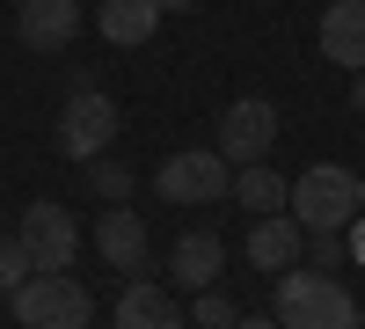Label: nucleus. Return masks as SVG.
<instances>
[{
    "instance_id": "nucleus-2",
    "label": "nucleus",
    "mask_w": 365,
    "mask_h": 329,
    "mask_svg": "<svg viewBox=\"0 0 365 329\" xmlns=\"http://www.w3.org/2000/svg\"><path fill=\"white\" fill-rule=\"evenodd\" d=\"M358 176L344 168V161H314L307 176L292 183V220L307 227V234H344L351 220H358Z\"/></svg>"
},
{
    "instance_id": "nucleus-4",
    "label": "nucleus",
    "mask_w": 365,
    "mask_h": 329,
    "mask_svg": "<svg viewBox=\"0 0 365 329\" xmlns=\"http://www.w3.org/2000/svg\"><path fill=\"white\" fill-rule=\"evenodd\" d=\"M117 139V103L103 88H66V110H58V154L66 161H103Z\"/></svg>"
},
{
    "instance_id": "nucleus-8",
    "label": "nucleus",
    "mask_w": 365,
    "mask_h": 329,
    "mask_svg": "<svg viewBox=\"0 0 365 329\" xmlns=\"http://www.w3.org/2000/svg\"><path fill=\"white\" fill-rule=\"evenodd\" d=\"M15 37L29 51H66L81 37V0H22L15 8Z\"/></svg>"
},
{
    "instance_id": "nucleus-9",
    "label": "nucleus",
    "mask_w": 365,
    "mask_h": 329,
    "mask_svg": "<svg viewBox=\"0 0 365 329\" xmlns=\"http://www.w3.org/2000/svg\"><path fill=\"white\" fill-rule=\"evenodd\" d=\"M220 271H227V242H220L212 227H190V234L168 249V278H175V285H212Z\"/></svg>"
},
{
    "instance_id": "nucleus-19",
    "label": "nucleus",
    "mask_w": 365,
    "mask_h": 329,
    "mask_svg": "<svg viewBox=\"0 0 365 329\" xmlns=\"http://www.w3.org/2000/svg\"><path fill=\"white\" fill-rule=\"evenodd\" d=\"M307 256H314V271L336 278V263L351 256V242H344V234H307Z\"/></svg>"
},
{
    "instance_id": "nucleus-14",
    "label": "nucleus",
    "mask_w": 365,
    "mask_h": 329,
    "mask_svg": "<svg viewBox=\"0 0 365 329\" xmlns=\"http://www.w3.org/2000/svg\"><path fill=\"white\" fill-rule=\"evenodd\" d=\"M154 22H161V0H103V8H96V29H103L117 51L146 44V37H154Z\"/></svg>"
},
{
    "instance_id": "nucleus-22",
    "label": "nucleus",
    "mask_w": 365,
    "mask_h": 329,
    "mask_svg": "<svg viewBox=\"0 0 365 329\" xmlns=\"http://www.w3.org/2000/svg\"><path fill=\"white\" fill-rule=\"evenodd\" d=\"M182 8H197V0H161V15H182Z\"/></svg>"
},
{
    "instance_id": "nucleus-10",
    "label": "nucleus",
    "mask_w": 365,
    "mask_h": 329,
    "mask_svg": "<svg viewBox=\"0 0 365 329\" xmlns=\"http://www.w3.org/2000/svg\"><path fill=\"white\" fill-rule=\"evenodd\" d=\"M299 249H307V227L285 220V213H270V220L249 227V263H256V271H292Z\"/></svg>"
},
{
    "instance_id": "nucleus-11",
    "label": "nucleus",
    "mask_w": 365,
    "mask_h": 329,
    "mask_svg": "<svg viewBox=\"0 0 365 329\" xmlns=\"http://www.w3.org/2000/svg\"><path fill=\"white\" fill-rule=\"evenodd\" d=\"M96 249L117 263V271H146V227H139V213H132V205H110V213L96 220Z\"/></svg>"
},
{
    "instance_id": "nucleus-16",
    "label": "nucleus",
    "mask_w": 365,
    "mask_h": 329,
    "mask_svg": "<svg viewBox=\"0 0 365 329\" xmlns=\"http://www.w3.org/2000/svg\"><path fill=\"white\" fill-rule=\"evenodd\" d=\"M190 322H197V329H234L241 315H234V300H227L220 285H205V293H197V308H190Z\"/></svg>"
},
{
    "instance_id": "nucleus-20",
    "label": "nucleus",
    "mask_w": 365,
    "mask_h": 329,
    "mask_svg": "<svg viewBox=\"0 0 365 329\" xmlns=\"http://www.w3.org/2000/svg\"><path fill=\"white\" fill-rule=\"evenodd\" d=\"M234 329H278V315H241Z\"/></svg>"
},
{
    "instance_id": "nucleus-5",
    "label": "nucleus",
    "mask_w": 365,
    "mask_h": 329,
    "mask_svg": "<svg viewBox=\"0 0 365 329\" xmlns=\"http://www.w3.org/2000/svg\"><path fill=\"white\" fill-rule=\"evenodd\" d=\"M154 191L168 205H212V198H234V161L212 146V154H168L154 168Z\"/></svg>"
},
{
    "instance_id": "nucleus-13",
    "label": "nucleus",
    "mask_w": 365,
    "mask_h": 329,
    "mask_svg": "<svg viewBox=\"0 0 365 329\" xmlns=\"http://www.w3.org/2000/svg\"><path fill=\"white\" fill-rule=\"evenodd\" d=\"M117 329H182V308H175L168 285L132 278L125 293H117Z\"/></svg>"
},
{
    "instance_id": "nucleus-17",
    "label": "nucleus",
    "mask_w": 365,
    "mask_h": 329,
    "mask_svg": "<svg viewBox=\"0 0 365 329\" xmlns=\"http://www.w3.org/2000/svg\"><path fill=\"white\" fill-rule=\"evenodd\" d=\"M29 278H37V271H29V249L15 242V234H0V293H15Z\"/></svg>"
},
{
    "instance_id": "nucleus-18",
    "label": "nucleus",
    "mask_w": 365,
    "mask_h": 329,
    "mask_svg": "<svg viewBox=\"0 0 365 329\" xmlns=\"http://www.w3.org/2000/svg\"><path fill=\"white\" fill-rule=\"evenodd\" d=\"M88 183H96L110 205H125V198H132V168H117V161H96V168H88Z\"/></svg>"
},
{
    "instance_id": "nucleus-12",
    "label": "nucleus",
    "mask_w": 365,
    "mask_h": 329,
    "mask_svg": "<svg viewBox=\"0 0 365 329\" xmlns=\"http://www.w3.org/2000/svg\"><path fill=\"white\" fill-rule=\"evenodd\" d=\"M322 51L336 59V66L365 74V0H336V8H322Z\"/></svg>"
},
{
    "instance_id": "nucleus-15",
    "label": "nucleus",
    "mask_w": 365,
    "mask_h": 329,
    "mask_svg": "<svg viewBox=\"0 0 365 329\" xmlns=\"http://www.w3.org/2000/svg\"><path fill=\"white\" fill-rule=\"evenodd\" d=\"M234 198L249 205L256 220H270V213H285V205H292V183H285V176H270L263 161H249V168H234Z\"/></svg>"
},
{
    "instance_id": "nucleus-3",
    "label": "nucleus",
    "mask_w": 365,
    "mask_h": 329,
    "mask_svg": "<svg viewBox=\"0 0 365 329\" xmlns=\"http://www.w3.org/2000/svg\"><path fill=\"white\" fill-rule=\"evenodd\" d=\"M8 300H15L22 329H88L96 322V300H88V285L73 271H37L29 285H15Z\"/></svg>"
},
{
    "instance_id": "nucleus-7",
    "label": "nucleus",
    "mask_w": 365,
    "mask_h": 329,
    "mask_svg": "<svg viewBox=\"0 0 365 329\" xmlns=\"http://www.w3.org/2000/svg\"><path fill=\"white\" fill-rule=\"evenodd\" d=\"M270 146H278V110H270L263 96H241V103H227V110H220V154H227L234 168L263 161Z\"/></svg>"
},
{
    "instance_id": "nucleus-1",
    "label": "nucleus",
    "mask_w": 365,
    "mask_h": 329,
    "mask_svg": "<svg viewBox=\"0 0 365 329\" xmlns=\"http://www.w3.org/2000/svg\"><path fill=\"white\" fill-rule=\"evenodd\" d=\"M278 329H358V300L329 271H278Z\"/></svg>"
},
{
    "instance_id": "nucleus-23",
    "label": "nucleus",
    "mask_w": 365,
    "mask_h": 329,
    "mask_svg": "<svg viewBox=\"0 0 365 329\" xmlns=\"http://www.w3.org/2000/svg\"><path fill=\"white\" fill-rule=\"evenodd\" d=\"M351 256H365V234H358V242H351Z\"/></svg>"
},
{
    "instance_id": "nucleus-21",
    "label": "nucleus",
    "mask_w": 365,
    "mask_h": 329,
    "mask_svg": "<svg viewBox=\"0 0 365 329\" xmlns=\"http://www.w3.org/2000/svg\"><path fill=\"white\" fill-rule=\"evenodd\" d=\"M351 110H365V74H358V81H351Z\"/></svg>"
},
{
    "instance_id": "nucleus-6",
    "label": "nucleus",
    "mask_w": 365,
    "mask_h": 329,
    "mask_svg": "<svg viewBox=\"0 0 365 329\" xmlns=\"http://www.w3.org/2000/svg\"><path fill=\"white\" fill-rule=\"evenodd\" d=\"M15 242L29 249V271H73V249H81V227H73V213L66 205H51V198H37L29 213L15 220Z\"/></svg>"
}]
</instances>
